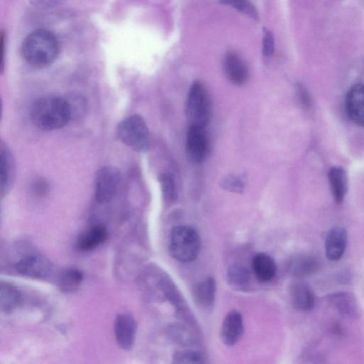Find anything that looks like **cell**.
I'll list each match as a JSON object with an SVG mask.
<instances>
[{"label": "cell", "mask_w": 364, "mask_h": 364, "mask_svg": "<svg viewBox=\"0 0 364 364\" xmlns=\"http://www.w3.org/2000/svg\"><path fill=\"white\" fill-rule=\"evenodd\" d=\"M291 303L294 309L300 311H311L315 304V296L311 289L305 283L296 282L289 289Z\"/></svg>", "instance_id": "17"}, {"label": "cell", "mask_w": 364, "mask_h": 364, "mask_svg": "<svg viewBox=\"0 0 364 364\" xmlns=\"http://www.w3.org/2000/svg\"><path fill=\"white\" fill-rule=\"evenodd\" d=\"M328 178L335 202L341 203L348 191L346 171L341 166H332L328 172Z\"/></svg>", "instance_id": "20"}, {"label": "cell", "mask_w": 364, "mask_h": 364, "mask_svg": "<svg viewBox=\"0 0 364 364\" xmlns=\"http://www.w3.org/2000/svg\"><path fill=\"white\" fill-rule=\"evenodd\" d=\"M220 184L224 189L228 191L240 193L244 190L245 179L242 176L229 175L222 180Z\"/></svg>", "instance_id": "28"}, {"label": "cell", "mask_w": 364, "mask_h": 364, "mask_svg": "<svg viewBox=\"0 0 364 364\" xmlns=\"http://www.w3.org/2000/svg\"><path fill=\"white\" fill-rule=\"evenodd\" d=\"M4 40H5L4 33L2 31L1 35V70H3L4 62V46H5Z\"/></svg>", "instance_id": "32"}, {"label": "cell", "mask_w": 364, "mask_h": 364, "mask_svg": "<svg viewBox=\"0 0 364 364\" xmlns=\"http://www.w3.org/2000/svg\"><path fill=\"white\" fill-rule=\"evenodd\" d=\"M345 110L354 124L364 126V84H355L348 90L345 98Z\"/></svg>", "instance_id": "8"}, {"label": "cell", "mask_w": 364, "mask_h": 364, "mask_svg": "<svg viewBox=\"0 0 364 364\" xmlns=\"http://www.w3.org/2000/svg\"><path fill=\"white\" fill-rule=\"evenodd\" d=\"M186 149L188 158L192 162L200 163L204 160L208 151V139L204 127L190 125Z\"/></svg>", "instance_id": "7"}, {"label": "cell", "mask_w": 364, "mask_h": 364, "mask_svg": "<svg viewBox=\"0 0 364 364\" xmlns=\"http://www.w3.org/2000/svg\"><path fill=\"white\" fill-rule=\"evenodd\" d=\"M119 171L113 166H105L97 171L95 178V197L99 203L110 201L119 187Z\"/></svg>", "instance_id": "6"}, {"label": "cell", "mask_w": 364, "mask_h": 364, "mask_svg": "<svg viewBox=\"0 0 364 364\" xmlns=\"http://www.w3.org/2000/svg\"><path fill=\"white\" fill-rule=\"evenodd\" d=\"M107 230L101 225L92 227L77 239V247L82 251H89L103 244L107 239Z\"/></svg>", "instance_id": "21"}, {"label": "cell", "mask_w": 364, "mask_h": 364, "mask_svg": "<svg viewBox=\"0 0 364 364\" xmlns=\"http://www.w3.org/2000/svg\"><path fill=\"white\" fill-rule=\"evenodd\" d=\"M159 182L164 199L168 202L173 201L176 197V188L173 177L164 173L160 176Z\"/></svg>", "instance_id": "26"}, {"label": "cell", "mask_w": 364, "mask_h": 364, "mask_svg": "<svg viewBox=\"0 0 364 364\" xmlns=\"http://www.w3.org/2000/svg\"><path fill=\"white\" fill-rule=\"evenodd\" d=\"M21 296L18 289L7 282L0 286V308L4 313L13 311L21 303Z\"/></svg>", "instance_id": "22"}, {"label": "cell", "mask_w": 364, "mask_h": 364, "mask_svg": "<svg viewBox=\"0 0 364 364\" xmlns=\"http://www.w3.org/2000/svg\"><path fill=\"white\" fill-rule=\"evenodd\" d=\"M16 269L23 275L44 279L50 273L51 263L46 257L33 254L20 259L16 264Z\"/></svg>", "instance_id": "10"}, {"label": "cell", "mask_w": 364, "mask_h": 364, "mask_svg": "<svg viewBox=\"0 0 364 364\" xmlns=\"http://www.w3.org/2000/svg\"><path fill=\"white\" fill-rule=\"evenodd\" d=\"M114 333L117 342L124 350H130L134 343L136 323L127 314H119L114 322Z\"/></svg>", "instance_id": "13"}, {"label": "cell", "mask_w": 364, "mask_h": 364, "mask_svg": "<svg viewBox=\"0 0 364 364\" xmlns=\"http://www.w3.org/2000/svg\"><path fill=\"white\" fill-rule=\"evenodd\" d=\"M235 9L253 18H257L258 15L254 5L249 0H219Z\"/></svg>", "instance_id": "27"}, {"label": "cell", "mask_w": 364, "mask_h": 364, "mask_svg": "<svg viewBox=\"0 0 364 364\" xmlns=\"http://www.w3.org/2000/svg\"><path fill=\"white\" fill-rule=\"evenodd\" d=\"M319 268V261L314 255L298 252L289 257L287 269L294 277L301 279L316 273Z\"/></svg>", "instance_id": "9"}, {"label": "cell", "mask_w": 364, "mask_h": 364, "mask_svg": "<svg viewBox=\"0 0 364 364\" xmlns=\"http://www.w3.org/2000/svg\"><path fill=\"white\" fill-rule=\"evenodd\" d=\"M215 294L216 283L212 277H206L198 282L192 289L194 301L203 309H209L213 307Z\"/></svg>", "instance_id": "16"}, {"label": "cell", "mask_w": 364, "mask_h": 364, "mask_svg": "<svg viewBox=\"0 0 364 364\" xmlns=\"http://www.w3.org/2000/svg\"><path fill=\"white\" fill-rule=\"evenodd\" d=\"M274 51V41L272 33L265 29L264 30L262 38V53L263 55L269 58L272 55Z\"/></svg>", "instance_id": "29"}, {"label": "cell", "mask_w": 364, "mask_h": 364, "mask_svg": "<svg viewBox=\"0 0 364 364\" xmlns=\"http://www.w3.org/2000/svg\"><path fill=\"white\" fill-rule=\"evenodd\" d=\"M172 359L173 363L176 364H200L205 363L203 354L192 350L176 352Z\"/></svg>", "instance_id": "24"}, {"label": "cell", "mask_w": 364, "mask_h": 364, "mask_svg": "<svg viewBox=\"0 0 364 364\" xmlns=\"http://www.w3.org/2000/svg\"><path fill=\"white\" fill-rule=\"evenodd\" d=\"M224 73L227 78L236 85L245 84L249 77V71L245 63L235 53L225 54L223 61Z\"/></svg>", "instance_id": "14"}, {"label": "cell", "mask_w": 364, "mask_h": 364, "mask_svg": "<svg viewBox=\"0 0 364 364\" xmlns=\"http://www.w3.org/2000/svg\"><path fill=\"white\" fill-rule=\"evenodd\" d=\"M348 243L346 230L335 226L328 232L325 240V254L330 261H338L345 253Z\"/></svg>", "instance_id": "12"}, {"label": "cell", "mask_w": 364, "mask_h": 364, "mask_svg": "<svg viewBox=\"0 0 364 364\" xmlns=\"http://www.w3.org/2000/svg\"><path fill=\"white\" fill-rule=\"evenodd\" d=\"M200 236L193 227H174L169 236L168 249L171 257L182 263L194 261L200 252Z\"/></svg>", "instance_id": "3"}, {"label": "cell", "mask_w": 364, "mask_h": 364, "mask_svg": "<svg viewBox=\"0 0 364 364\" xmlns=\"http://www.w3.org/2000/svg\"><path fill=\"white\" fill-rule=\"evenodd\" d=\"M72 107L63 98L55 95L43 96L32 105L30 112L33 124L44 131L65 127L72 117Z\"/></svg>", "instance_id": "1"}, {"label": "cell", "mask_w": 364, "mask_h": 364, "mask_svg": "<svg viewBox=\"0 0 364 364\" xmlns=\"http://www.w3.org/2000/svg\"><path fill=\"white\" fill-rule=\"evenodd\" d=\"M252 268L256 279L261 282L272 280L277 273V265L269 255L260 252L255 255L252 260Z\"/></svg>", "instance_id": "19"}, {"label": "cell", "mask_w": 364, "mask_h": 364, "mask_svg": "<svg viewBox=\"0 0 364 364\" xmlns=\"http://www.w3.org/2000/svg\"><path fill=\"white\" fill-rule=\"evenodd\" d=\"M1 161V194L6 195L14 183L15 176V161L9 146L3 141L0 149Z\"/></svg>", "instance_id": "15"}, {"label": "cell", "mask_w": 364, "mask_h": 364, "mask_svg": "<svg viewBox=\"0 0 364 364\" xmlns=\"http://www.w3.org/2000/svg\"><path fill=\"white\" fill-rule=\"evenodd\" d=\"M243 332V318L240 312L237 310L229 311L224 317L220 328V339L223 344L235 346L242 338Z\"/></svg>", "instance_id": "11"}, {"label": "cell", "mask_w": 364, "mask_h": 364, "mask_svg": "<svg viewBox=\"0 0 364 364\" xmlns=\"http://www.w3.org/2000/svg\"><path fill=\"white\" fill-rule=\"evenodd\" d=\"M83 275L76 269H69L65 271L60 277V286L63 289L70 290L77 287L82 282Z\"/></svg>", "instance_id": "25"}, {"label": "cell", "mask_w": 364, "mask_h": 364, "mask_svg": "<svg viewBox=\"0 0 364 364\" xmlns=\"http://www.w3.org/2000/svg\"><path fill=\"white\" fill-rule=\"evenodd\" d=\"M227 281L231 287L235 289H245L250 282L249 272L242 265H232L227 272Z\"/></svg>", "instance_id": "23"}, {"label": "cell", "mask_w": 364, "mask_h": 364, "mask_svg": "<svg viewBox=\"0 0 364 364\" xmlns=\"http://www.w3.org/2000/svg\"><path fill=\"white\" fill-rule=\"evenodd\" d=\"M119 140L134 151H146L150 146V133L144 119L138 114L129 116L117 127Z\"/></svg>", "instance_id": "4"}, {"label": "cell", "mask_w": 364, "mask_h": 364, "mask_svg": "<svg viewBox=\"0 0 364 364\" xmlns=\"http://www.w3.org/2000/svg\"><path fill=\"white\" fill-rule=\"evenodd\" d=\"M328 301L343 316L357 318L359 306L355 297L349 292H338L328 296Z\"/></svg>", "instance_id": "18"}, {"label": "cell", "mask_w": 364, "mask_h": 364, "mask_svg": "<svg viewBox=\"0 0 364 364\" xmlns=\"http://www.w3.org/2000/svg\"><path fill=\"white\" fill-rule=\"evenodd\" d=\"M33 6L41 9H49L62 4L65 0H29Z\"/></svg>", "instance_id": "30"}, {"label": "cell", "mask_w": 364, "mask_h": 364, "mask_svg": "<svg viewBox=\"0 0 364 364\" xmlns=\"http://www.w3.org/2000/svg\"><path fill=\"white\" fill-rule=\"evenodd\" d=\"M21 51L28 64L36 68H45L51 65L58 58L60 44L51 31L37 29L23 39Z\"/></svg>", "instance_id": "2"}, {"label": "cell", "mask_w": 364, "mask_h": 364, "mask_svg": "<svg viewBox=\"0 0 364 364\" xmlns=\"http://www.w3.org/2000/svg\"><path fill=\"white\" fill-rule=\"evenodd\" d=\"M186 111L190 125L205 127L211 117V103L204 85L195 82L190 87Z\"/></svg>", "instance_id": "5"}, {"label": "cell", "mask_w": 364, "mask_h": 364, "mask_svg": "<svg viewBox=\"0 0 364 364\" xmlns=\"http://www.w3.org/2000/svg\"><path fill=\"white\" fill-rule=\"evenodd\" d=\"M296 94L301 104L306 107L311 105V99L308 91L301 84H298L296 87Z\"/></svg>", "instance_id": "31"}]
</instances>
